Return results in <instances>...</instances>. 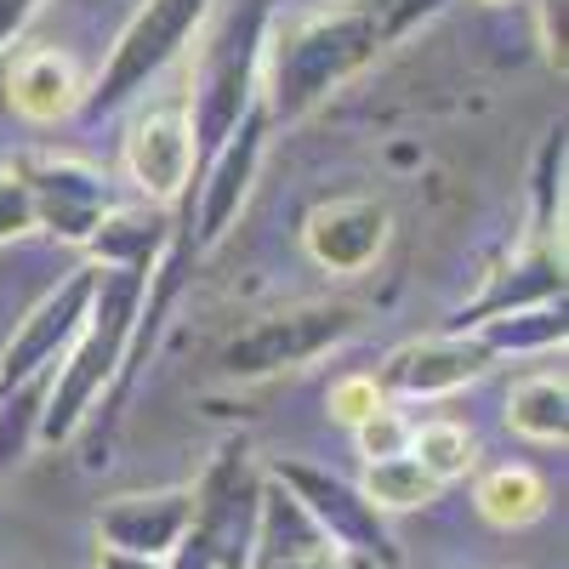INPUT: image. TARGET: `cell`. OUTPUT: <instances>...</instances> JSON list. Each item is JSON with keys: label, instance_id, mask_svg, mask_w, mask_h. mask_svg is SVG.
Returning <instances> with one entry per match:
<instances>
[{"label": "cell", "instance_id": "8fae6325", "mask_svg": "<svg viewBox=\"0 0 569 569\" xmlns=\"http://www.w3.org/2000/svg\"><path fill=\"white\" fill-rule=\"evenodd\" d=\"M23 188L34 200V228L58 233V240H91V228L103 222V211H114V188L103 171H91L80 160H29Z\"/></svg>", "mask_w": 569, "mask_h": 569}, {"label": "cell", "instance_id": "7a4b0ae2", "mask_svg": "<svg viewBox=\"0 0 569 569\" xmlns=\"http://www.w3.org/2000/svg\"><path fill=\"white\" fill-rule=\"evenodd\" d=\"M142 291H149V273L98 268V291H91L86 325H80V337L69 342V353L58 359L52 388H46V410H40V439L46 445H69L86 427V416L98 410V399L120 382Z\"/></svg>", "mask_w": 569, "mask_h": 569}, {"label": "cell", "instance_id": "52a82bcc", "mask_svg": "<svg viewBox=\"0 0 569 569\" xmlns=\"http://www.w3.org/2000/svg\"><path fill=\"white\" fill-rule=\"evenodd\" d=\"M268 479H279L302 501V512L313 518V530L337 552H359V558L382 563V569H399V547L388 536V518L359 496V485L337 479V472H325V467H308V461H273Z\"/></svg>", "mask_w": 569, "mask_h": 569}, {"label": "cell", "instance_id": "f546056e", "mask_svg": "<svg viewBox=\"0 0 569 569\" xmlns=\"http://www.w3.org/2000/svg\"><path fill=\"white\" fill-rule=\"evenodd\" d=\"M34 7H40V0H0V52H7V46L23 34V23L34 18Z\"/></svg>", "mask_w": 569, "mask_h": 569}, {"label": "cell", "instance_id": "7402d4cb", "mask_svg": "<svg viewBox=\"0 0 569 569\" xmlns=\"http://www.w3.org/2000/svg\"><path fill=\"white\" fill-rule=\"evenodd\" d=\"M405 456L445 490V485H456V479H467V472H472V461H479V445H472V433H467L461 421L433 416V421L410 427V450H405Z\"/></svg>", "mask_w": 569, "mask_h": 569}, {"label": "cell", "instance_id": "484cf974", "mask_svg": "<svg viewBox=\"0 0 569 569\" xmlns=\"http://www.w3.org/2000/svg\"><path fill=\"white\" fill-rule=\"evenodd\" d=\"M353 439H359V456L365 461H388V456H405L410 450V421L393 405H382L370 421L353 427Z\"/></svg>", "mask_w": 569, "mask_h": 569}, {"label": "cell", "instance_id": "6da1fadb", "mask_svg": "<svg viewBox=\"0 0 569 569\" xmlns=\"http://www.w3.org/2000/svg\"><path fill=\"white\" fill-rule=\"evenodd\" d=\"M450 0H342L284 29H268L262 46V114L268 126H291L313 114L330 91L399 46L416 23L445 12Z\"/></svg>", "mask_w": 569, "mask_h": 569}, {"label": "cell", "instance_id": "d6986e66", "mask_svg": "<svg viewBox=\"0 0 569 569\" xmlns=\"http://www.w3.org/2000/svg\"><path fill=\"white\" fill-rule=\"evenodd\" d=\"M472 501H479V512L490 518L496 530H530L536 518H547L552 490H547V479H541L536 467H525V461H501V467H490L485 479H479Z\"/></svg>", "mask_w": 569, "mask_h": 569}, {"label": "cell", "instance_id": "4316f807", "mask_svg": "<svg viewBox=\"0 0 569 569\" xmlns=\"http://www.w3.org/2000/svg\"><path fill=\"white\" fill-rule=\"evenodd\" d=\"M325 405H330V416H337L342 427H359V421H370L376 410L388 405V393L376 388V376H342V382H330Z\"/></svg>", "mask_w": 569, "mask_h": 569}, {"label": "cell", "instance_id": "30bf717a", "mask_svg": "<svg viewBox=\"0 0 569 569\" xmlns=\"http://www.w3.org/2000/svg\"><path fill=\"white\" fill-rule=\"evenodd\" d=\"M496 359L472 330H445V337H421L388 353V365L376 370V388L399 399H445L467 382H479Z\"/></svg>", "mask_w": 569, "mask_h": 569}, {"label": "cell", "instance_id": "4dcf8cb0", "mask_svg": "<svg viewBox=\"0 0 569 569\" xmlns=\"http://www.w3.org/2000/svg\"><path fill=\"white\" fill-rule=\"evenodd\" d=\"M98 569H160L149 558H120V552H98Z\"/></svg>", "mask_w": 569, "mask_h": 569}, {"label": "cell", "instance_id": "5bb4252c", "mask_svg": "<svg viewBox=\"0 0 569 569\" xmlns=\"http://www.w3.org/2000/svg\"><path fill=\"white\" fill-rule=\"evenodd\" d=\"M126 171L149 206L166 211L171 200H182L188 182H194V131H188V114L182 109L142 114L126 137Z\"/></svg>", "mask_w": 569, "mask_h": 569}, {"label": "cell", "instance_id": "7c38bea8", "mask_svg": "<svg viewBox=\"0 0 569 569\" xmlns=\"http://www.w3.org/2000/svg\"><path fill=\"white\" fill-rule=\"evenodd\" d=\"M188 518H194V496H188V490L114 496L98 512V541H103V552H120V558L166 563L177 552V541L188 536Z\"/></svg>", "mask_w": 569, "mask_h": 569}, {"label": "cell", "instance_id": "ffe728a7", "mask_svg": "<svg viewBox=\"0 0 569 569\" xmlns=\"http://www.w3.org/2000/svg\"><path fill=\"white\" fill-rule=\"evenodd\" d=\"M507 427L518 439L563 445V433H569V382H563V370L518 376V382L507 388Z\"/></svg>", "mask_w": 569, "mask_h": 569}, {"label": "cell", "instance_id": "9a60e30c", "mask_svg": "<svg viewBox=\"0 0 569 569\" xmlns=\"http://www.w3.org/2000/svg\"><path fill=\"white\" fill-rule=\"evenodd\" d=\"M541 302H563V251H552V246H536L512 268L490 273L479 302H467L450 319V330H479L485 319H501V313H518V308H541Z\"/></svg>", "mask_w": 569, "mask_h": 569}, {"label": "cell", "instance_id": "f1b7e54d", "mask_svg": "<svg viewBox=\"0 0 569 569\" xmlns=\"http://www.w3.org/2000/svg\"><path fill=\"white\" fill-rule=\"evenodd\" d=\"M569 0H541V52H547V63L563 74V63H569Z\"/></svg>", "mask_w": 569, "mask_h": 569}, {"label": "cell", "instance_id": "cb8c5ba5", "mask_svg": "<svg viewBox=\"0 0 569 569\" xmlns=\"http://www.w3.org/2000/svg\"><path fill=\"white\" fill-rule=\"evenodd\" d=\"M46 388H52V370L34 376V382L0 393V479L23 461V450L40 439V410H46Z\"/></svg>", "mask_w": 569, "mask_h": 569}, {"label": "cell", "instance_id": "ac0fdd59", "mask_svg": "<svg viewBox=\"0 0 569 569\" xmlns=\"http://www.w3.org/2000/svg\"><path fill=\"white\" fill-rule=\"evenodd\" d=\"M330 541L313 530V518L302 512V501L284 490L279 479H262V507H257V541H251V563L246 569H279V563H302L313 552H325Z\"/></svg>", "mask_w": 569, "mask_h": 569}, {"label": "cell", "instance_id": "83f0119b", "mask_svg": "<svg viewBox=\"0 0 569 569\" xmlns=\"http://www.w3.org/2000/svg\"><path fill=\"white\" fill-rule=\"evenodd\" d=\"M23 233H34V200L18 171L0 177V246L7 240H23Z\"/></svg>", "mask_w": 569, "mask_h": 569}, {"label": "cell", "instance_id": "8992f818", "mask_svg": "<svg viewBox=\"0 0 569 569\" xmlns=\"http://www.w3.org/2000/svg\"><path fill=\"white\" fill-rule=\"evenodd\" d=\"M359 330V308L353 302H302V308H279L257 325H246L240 337H228L222 348V376L233 382H262V376L313 365L319 353H330L337 342H348Z\"/></svg>", "mask_w": 569, "mask_h": 569}, {"label": "cell", "instance_id": "3957f363", "mask_svg": "<svg viewBox=\"0 0 569 569\" xmlns=\"http://www.w3.org/2000/svg\"><path fill=\"white\" fill-rule=\"evenodd\" d=\"M273 29V0H240L200 52L194 98H188V131H194V171L240 131V120L262 103V46Z\"/></svg>", "mask_w": 569, "mask_h": 569}, {"label": "cell", "instance_id": "9c48e42d", "mask_svg": "<svg viewBox=\"0 0 569 569\" xmlns=\"http://www.w3.org/2000/svg\"><path fill=\"white\" fill-rule=\"evenodd\" d=\"M91 291H98V268H74L58 291H46L29 319L18 325V337L7 342V353H0V393H12L23 382H34V376L58 370V359L69 353V342L80 337L86 325V308H91Z\"/></svg>", "mask_w": 569, "mask_h": 569}, {"label": "cell", "instance_id": "603a6c76", "mask_svg": "<svg viewBox=\"0 0 569 569\" xmlns=\"http://www.w3.org/2000/svg\"><path fill=\"white\" fill-rule=\"evenodd\" d=\"M359 496L376 507V512H410V507H427L439 496V485L410 461V456H388V461H370L365 479H359Z\"/></svg>", "mask_w": 569, "mask_h": 569}, {"label": "cell", "instance_id": "44dd1931", "mask_svg": "<svg viewBox=\"0 0 569 569\" xmlns=\"http://www.w3.org/2000/svg\"><path fill=\"white\" fill-rule=\"evenodd\" d=\"M472 337L485 342L490 359H501V353H541V348H563L569 319H563V302H541V308H518V313L485 319Z\"/></svg>", "mask_w": 569, "mask_h": 569}, {"label": "cell", "instance_id": "5b68a950", "mask_svg": "<svg viewBox=\"0 0 569 569\" xmlns=\"http://www.w3.org/2000/svg\"><path fill=\"white\" fill-rule=\"evenodd\" d=\"M217 0H137V12L131 23L120 29L114 40V52L103 58L98 80L86 86V98H80V114L86 120H103L114 109H126L142 86H149L188 40L200 34V23L211 18Z\"/></svg>", "mask_w": 569, "mask_h": 569}, {"label": "cell", "instance_id": "4fadbf2b", "mask_svg": "<svg viewBox=\"0 0 569 569\" xmlns=\"http://www.w3.org/2000/svg\"><path fill=\"white\" fill-rule=\"evenodd\" d=\"M388 206L370 194H348V200H325L308 211L302 222V246L325 273H365L388 246Z\"/></svg>", "mask_w": 569, "mask_h": 569}, {"label": "cell", "instance_id": "ba28073f", "mask_svg": "<svg viewBox=\"0 0 569 569\" xmlns=\"http://www.w3.org/2000/svg\"><path fill=\"white\" fill-rule=\"evenodd\" d=\"M268 114H262V103L240 120V131H233L222 149L194 171V182H188V217H194V246L206 251V246H217L222 233H228V222L240 217V206H246V194H251V182H257V166H262V149H268Z\"/></svg>", "mask_w": 569, "mask_h": 569}, {"label": "cell", "instance_id": "d4e9b609", "mask_svg": "<svg viewBox=\"0 0 569 569\" xmlns=\"http://www.w3.org/2000/svg\"><path fill=\"white\" fill-rule=\"evenodd\" d=\"M563 149L569 142H563V120H558L541 142V154H536V182H530L541 246H552V233H563Z\"/></svg>", "mask_w": 569, "mask_h": 569}, {"label": "cell", "instance_id": "e0dca14e", "mask_svg": "<svg viewBox=\"0 0 569 569\" xmlns=\"http://www.w3.org/2000/svg\"><path fill=\"white\" fill-rule=\"evenodd\" d=\"M166 246H171V217L160 206H114L86 240L91 268H131V273H154Z\"/></svg>", "mask_w": 569, "mask_h": 569}, {"label": "cell", "instance_id": "1f68e13d", "mask_svg": "<svg viewBox=\"0 0 569 569\" xmlns=\"http://www.w3.org/2000/svg\"><path fill=\"white\" fill-rule=\"evenodd\" d=\"M485 7H501V0H485Z\"/></svg>", "mask_w": 569, "mask_h": 569}, {"label": "cell", "instance_id": "277c9868", "mask_svg": "<svg viewBox=\"0 0 569 569\" xmlns=\"http://www.w3.org/2000/svg\"><path fill=\"white\" fill-rule=\"evenodd\" d=\"M262 479L251 461L246 439H228L206 479L188 490L194 496V518L188 536L177 541V552L160 569H246L251 563V541H257V507H262Z\"/></svg>", "mask_w": 569, "mask_h": 569}, {"label": "cell", "instance_id": "2e32d148", "mask_svg": "<svg viewBox=\"0 0 569 569\" xmlns=\"http://www.w3.org/2000/svg\"><path fill=\"white\" fill-rule=\"evenodd\" d=\"M80 98L86 86L74 74V63L63 52H52V46H34V52H23L7 74V103L34 120V126H52V120H69L80 114Z\"/></svg>", "mask_w": 569, "mask_h": 569}]
</instances>
